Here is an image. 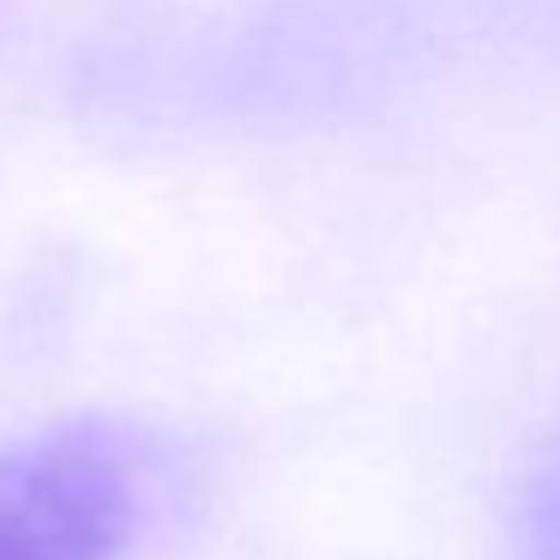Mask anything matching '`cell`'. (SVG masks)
I'll list each match as a JSON object with an SVG mask.
<instances>
[{"mask_svg": "<svg viewBox=\"0 0 560 560\" xmlns=\"http://www.w3.org/2000/svg\"><path fill=\"white\" fill-rule=\"evenodd\" d=\"M133 518V464L97 428H67L0 458V560H115Z\"/></svg>", "mask_w": 560, "mask_h": 560, "instance_id": "6da1fadb", "label": "cell"}, {"mask_svg": "<svg viewBox=\"0 0 560 560\" xmlns=\"http://www.w3.org/2000/svg\"><path fill=\"white\" fill-rule=\"evenodd\" d=\"M536 536H542V555L560 560V464L548 470L542 494H536Z\"/></svg>", "mask_w": 560, "mask_h": 560, "instance_id": "7a4b0ae2", "label": "cell"}]
</instances>
